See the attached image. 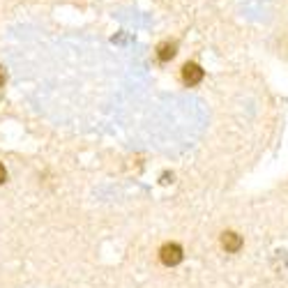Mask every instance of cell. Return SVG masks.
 <instances>
[{
  "mask_svg": "<svg viewBox=\"0 0 288 288\" xmlns=\"http://www.w3.org/2000/svg\"><path fill=\"white\" fill-rule=\"evenodd\" d=\"M7 182V171H5V166L0 164V185H5Z\"/></svg>",
  "mask_w": 288,
  "mask_h": 288,
  "instance_id": "obj_5",
  "label": "cell"
},
{
  "mask_svg": "<svg viewBox=\"0 0 288 288\" xmlns=\"http://www.w3.org/2000/svg\"><path fill=\"white\" fill-rule=\"evenodd\" d=\"M5 79H7V76H5V69L0 67V88H2V86H5Z\"/></svg>",
  "mask_w": 288,
  "mask_h": 288,
  "instance_id": "obj_6",
  "label": "cell"
},
{
  "mask_svg": "<svg viewBox=\"0 0 288 288\" xmlns=\"http://www.w3.org/2000/svg\"><path fill=\"white\" fill-rule=\"evenodd\" d=\"M159 258H162V263L166 268H173V265H180L182 258H185V251H182L180 244L171 242V244H164L162 249H159Z\"/></svg>",
  "mask_w": 288,
  "mask_h": 288,
  "instance_id": "obj_1",
  "label": "cell"
},
{
  "mask_svg": "<svg viewBox=\"0 0 288 288\" xmlns=\"http://www.w3.org/2000/svg\"><path fill=\"white\" fill-rule=\"evenodd\" d=\"M203 76H205V72H203L200 65H196V63L182 65V81L187 83V86H198V83L203 81Z\"/></svg>",
  "mask_w": 288,
  "mask_h": 288,
  "instance_id": "obj_2",
  "label": "cell"
},
{
  "mask_svg": "<svg viewBox=\"0 0 288 288\" xmlns=\"http://www.w3.org/2000/svg\"><path fill=\"white\" fill-rule=\"evenodd\" d=\"M221 247H224L228 254H235V251L242 249V238H240L235 231H224L221 233Z\"/></svg>",
  "mask_w": 288,
  "mask_h": 288,
  "instance_id": "obj_3",
  "label": "cell"
},
{
  "mask_svg": "<svg viewBox=\"0 0 288 288\" xmlns=\"http://www.w3.org/2000/svg\"><path fill=\"white\" fill-rule=\"evenodd\" d=\"M176 53H178V42H162V44L157 46V58H159V63L173 60Z\"/></svg>",
  "mask_w": 288,
  "mask_h": 288,
  "instance_id": "obj_4",
  "label": "cell"
}]
</instances>
